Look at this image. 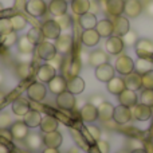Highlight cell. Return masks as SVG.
I'll return each instance as SVG.
<instances>
[{"label":"cell","mask_w":153,"mask_h":153,"mask_svg":"<svg viewBox=\"0 0 153 153\" xmlns=\"http://www.w3.org/2000/svg\"><path fill=\"white\" fill-rule=\"evenodd\" d=\"M3 78H4V76H3V74H1V73H0V85L3 83Z\"/></svg>","instance_id":"cell-57"},{"label":"cell","mask_w":153,"mask_h":153,"mask_svg":"<svg viewBox=\"0 0 153 153\" xmlns=\"http://www.w3.org/2000/svg\"><path fill=\"white\" fill-rule=\"evenodd\" d=\"M132 153H148V152H146L144 148H138V149H133Z\"/></svg>","instance_id":"cell-55"},{"label":"cell","mask_w":153,"mask_h":153,"mask_svg":"<svg viewBox=\"0 0 153 153\" xmlns=\"http://www.w3.org/2000/svg\"><path fill=\"white\" fill-rule=\"evenodd\" d=\"M47 95V89L42 82H32L27 87V97L32 102H42Z\"/></svg>","instance_id":"cell-1"},{"label":"cell","mask_w":153,"mask_h":153,"mask_svg":"<svg viewBox=\"0 0 153 153\" xmlns=\"http://www.w3.org/2000/svg\"><path fill=\"white\" fill-rule=\"evenodd\" d=\"M48 89L53 94L59 95L61 93L67 90V81L63 75H55L50 82H48Z\"/></svg>","instance_id":"cell-15"},{"label":"cell","mask_w":153,"mask_h":153,"mask_svg":"<svg viewBox=\"0 0 153 153\" xmlns=\"http://www.w3.org/2000/svg\"><path fill=\"white\" fill-rule=\"evenodd\" d=\"M11 110L15 116L19 117H24L27 113L30 111V102L23 97H18L15 101L12 102V106H11Z\"/></svg>","instance_id":"cell-18"},{"label":"cell","mask_w":153,"mask_h":153,"mask_svg":"<svg viewBox=\"0 0 153 153\" xmlns=\"http://www.w3.org/2000/svg\"><path fill=\"white\" fill-rule=\"evenodd\" d=\"M12 125V118H11L10 113L3 111L0 113V129H10Z\"/></svg>","instance_id":"cell-45"},{"label":"cell","mask_w":153,"mask_h":153,"mask_svg":"<svg viewBox=\"0 0 153 153\" xmlns=\"http://www.w3.org/2000/svg\"><path fill=\"white\" fill-rule=\"evenodd\" d=\"M42 153H59V151L55 148H46L42 151Z\"/></svg>","instance_id":"cell-53"},{"label":"cell","mask_w":153,"mask_h":153,"mask_svg":"<svg viewBox=\"0 0 153 153\" xmlns=\"http://www.w3.org/2000/svg\"><path fill=\"white\" fill-rule=\"evenodd\" d=\"M79 70H81V63H79L78 61H74L71 65H70V67H69V75H70V78L71 76H76L78 75V73H79Z\"/></svg>","instance_id":"cell-49"},{"label":"cell","mask_w":153,"mask_h":153,"mask_svg":"<svg viewBox=\"0 0 153 153\" xmlns=\"http://www.w3.org/2000/svg\"><path fill=\"white\" fill-rule=\"evenodd\" d=\"M98 20H97V16L94 15L93 12H86L83 15L79 16V26L82 27L83 30H91V28H95L97 26Z\"/></svg>","instance_id":"cell-33"},{"label":"cell","mask_w":153,"mask_h":153,"mask_svg":"<svg viewBox=\"0 0 153 153\" xmlns=\"http://www.w3.org/2000/svg\"><path fill=\"white\" fill-rule=\"evenodd\" d=\"M95 30L100 34L101 38H109L114 34V27H113V22L109 19H102L97 23Z\"/></svg>","instance_id":"cell-26"},{"label":"cell","mask_w":153,"mask_h":153,"mask_svg":"<svg viewBox=\"0 0 153 153\" xmlns=\"http://www.w3.org/2000/svg\"><path fill=\"white\" fill-rule=\"evenodd\" d=\"M54 45L61 55H67L73 48V36L69 34H61L58 39H55Z\"/></svg>","instance_id":"cell-8"},{"label":"cell","mask_w":153,"mask_h":153,"mask_svg":"<svg viewBox=\"0 0 153 153\" xmlns=\"http://www.w3.org/2000/svg\"><path fill=\"white\" fill-rule=\"evenodd\" d=\"M132 114L137 121H148L152 116V108L144 103H137L132 108Z\"/></svg>","instance_id":"cell-17"},{"label":"cell","mask_w":153,"mask_h":153,"mask_svg":"<svg viewBox=\"0 0 153 153\" xmlns=\"http://www.w3.org/2000/svg\"><path fill=\"white\" fill-rule=\"evenodd\" d=\"M55 20L62 30H67V28H70V26H71V18H70L67 13H65V15H62V16H56Z\"/></svg>","instance_id":"cell-46"},{"label":"cell","mask_w":153,"mask_h":153,"mask_svg":"<svg viewBox=\"0 0 153 153\" xmlns=\"http://www.w3.org/2000/svg\"><path fill=\"white\" fill-rule=\"evenodd\" d=\"M18 75L23 79H27L32 75V66L30 62H20L18 66Z\"/></svg>","instance_id":"cell-39"},{"label":"cell","mask_w":153,"mask_h":153,"mask_svg":"<svg viewBox=\"0 0 153 153\" xmlns=\"http://www.w3.org/2000/svg\"><path fill=\"white\" fill-rule=\"evenodd\" d=\"M86 130L89 132L90 137H91L94 141L101 140V129L98 126H95V125H89V126L86 128Z\"/></svg>","instance_id":"cell-48"},{"label":"cell","mask_w":153,"mask_h":153,"mask_svg":"<svg viewBox=\"0 0 153 153\" xmlns=\"http://www.w3.org/2000/svg\"><path fill=\"white\" fill-rule=\"evenodd\" d=\"M113 27H114V34L113 35H117V36H124L128 31L130 30V26H129V20L124 16H116L113 20Z\"/></svg>","instance_id":"cell-23"},{"label":"cell","mask_w":153,"mask_h":153,"mask_svg":"<svg viewBox=\"0 0 153 153\" xmlns=\"http://www.w3.org/2000/svg\"><path fill=\"white\" fill-rule=\"evenodd\" d=\"M75 103H76L75 95L73 93H70L69 90L56 95V105L62 110H73L75 108Z\"/></svg>","instance_id":"cell-6"},{"label":"cell","mask_w":153,"mask_h":153,"mask_svg":"<svg viewBox=\"0 0 153 153\" xmlns=\"http://www.w3.org/2000/svg\"><path fill=\"white\" fill-rule=\"evenodd\" d=\"M58 120L53 116H43L42 117V122H40V130L43 133H50V132H54V130L58 129Z\"/></svg>","instance_id":"cell-32"},{"label":"cell","mask_w":153,"mask_h":153,"mask_svg":"<svg viewBox=\"0 0 153 153\" xmlns=\"http://www.w3.org/2000/svg\"><path fill=\"white\" fill-rule=\"evenodd\" d=\"M5 101V94L3 91H0V103H3Z\"/></svg>","instance_id":"cell-56"},{"label":"cell","mask_w":153,"mask_h":153,"mask_svg":"<svg viewBox=\"0 0 153 153\" xmlns=\"http://www.w3.org/2000/svg\"><path fill=\"white\" fill-rule=\"evenodd\" d=\"M70 3H71L73 12L78 16L89 12L90 8H91V3H90V0H71Z\"/></svg>","instance_id":"cell-34"},{"label":"cell","mask_w":153,"mask_h":153,"mask_svg":"<svg viewBox=\"0 0 153 153\" xmlns=\"http://www.w3.org/2000/svg\"><path fill=\"white\" fill-rule=\"evenodd\" d=\"M109 62V55L103 50H94L89 54V65L91 67H98Z\"/></svg>","instance_id":"cell-24"},{"label":"cell","mask_w":153,"mask_h":153,"mask_svg":"<svg viewBox=\"0 0 153 153\" xmlns=\"http://www.w3.org/2000/svg\"><path fill=\"white\" fill-rule=\"evenodd\" d=\"M105 47H106L108 54H110V55H118V54L122 53L125 45H124V40H122L121 36L111 35V36H109L108 40H106Z\"/></svg>","instance_id":"cell-7"},{"label":"cell","mask_w":153,"mask_h":153,"mask_svg":"<svg viewBox=\"0 0 153 153\" xmlns=\"http://www.w3.org/2000/svg\"><path fill=\"white\" fill-rule=\"evenodd\" d=\"M143 87L144 89H153V69L143 74Z\"/></svg>","instance_id":"cell-47"},{"label":"cell","mask_w":153,"mask_h":153,"mask_svg":"<svg viewBox=\"0 0 153 153\" xmlns=\"http://www.w3.org/2000/svg\"><path fill=\"white\" fill-rule=\"evenodd\" d=\"M28 129L30 128L24 124V121H16L11 125L10 130L12 133V137L15 140H24V138L28 136Z\"/></svg>","instance_id":"cell-22"},{"label":"cell","mask_w":153,"mask_h":153,"mask_svg":"<svg viewBox=\"0 0 153 153\" xmlns=\"http://www.w3.org/2000/svg\"><path fill=\"white\" fill-rule=\"evenodd\" d=\"M106 89H108V91L110 94L120 95L126 89V86H125V81L122 78H113L106 83Z\"/></svg>","instance_id":"cell-30"},{"label":"cell","mask_w":153,"mask_h":153,"mask_svg":"<svg viewBox=\"0 0 153 153\" xmlns=\"http://www.w3.org/2000/svg\"><path fill=\"white\" fill-rule=\"evenodd\" d=\"M114 113V106L110 102H105L103 101L101 105H98V118L103 122H108L113 118Z\"/></svg>","instance_id":"cell-28"},{"label":"cell","mask_w":153,"mask_h":153,"mask_svg":"<svg viewBox=\"0 0 153 153\" xmlns=\"http://www.w3.org/2000/svg\"><path fill=\"white\" fill-rule=\"evenodd\" d=\"M143 4L140 0H125L124 13L128 18H138L143 13Z\"/></svg>","instance_id":"cell-12"},{"label":"cell","mask_w":153,"mask_h":153,"mask_svg":"<svg viewBox=\"0 0 153 153\" xmlns=\"http://www.w3.org/2000/svg\"><path fill=\"white\" fill-rule=\"evenodd\" d=\"M124 81H125L126 89H129V90L137 91V90L143 89V75L138 74L137 71H133V73H130V74L125 75Z\"/></svg>","instance_id":"cell-16"},{"label":"cell","mask_w":153,"mask_h":153,"mask_svg":"<svg viewBox=\"0 0 153 153\" xmlns=\"http://www.w3.org/2000/svg\"><path fill=\"white\" fill-rule=\"evenodd\" d=\"M1 8H3V5H1V4H0V10H1Z\"/></svg>","instance_id":"cell-58"},{"label":"cell","mask_w":153,"mask_h":153,"mask_svg":"<svg viewBox=\"0 0 153 153\" xmlns=\"http://www.w3.org/2000/svg\"><path fill=\"white\" fill-rule=\"evenodd\" d=\"M67 0H51L48 4V11L53 16H62L67 12Z\"/></svg>","instance_id":"cell-27"},{"label":"cell","mask_w":153,"mask_h":153,"mask_svg":"<svg viewBox=\"0 0 153 153\" xmlns=\"http://www.w3.org/2000/svg\"><path fill=\"white\" fill-rule=\"evenodd\" d=\"M133 114H132V109L126 108L124 105H118L114 108V113H113V120L120 125L128 124L132 120Z\"/></svg>","instance_id":"cell-10"},{"label":"cell","mask_w":153,"mask_h":153,"mask_svg":"<svg viewBox=\"0 0 153 153\" xmlns=\"http://www.w3.org/2000/svg\"><path fill=\"white\" fill-rule=\"evenodd\" d=\"M0 43H1L4 47H11L15 43H18V35H16V31H12L10 34H4L0 36Z\"/></svg>","instance_id":"cell-40"},{"label":"cell","mask_w":153,"mask_h":153,"mask_svg":"<svg viewBox=\"0 0 153 153\" xmlns=\"http://www.w3.org/2000/svg\"><path fill=\"white\" fill-rule=\"evenodd\" d=\"M145 12L148 13L151 18H153V0L152 1H149L148 4H146V7H145Z\"/></svg>","instance_id":"cell-52"},{"label":"cell","mask_w":153,"mask_h":153,"mask_svg":"<svg viewBox=\"0 0 153 153\" xmlns=\"http://www.w3.org/2000/svg\"><path fill=\"white\" fill-rule=\"evenodd\" d=\"M27 146L32 151H38L43 144V137L39 133H28V136L26 137Z\"/></svg>","instance_id":"cell-36"},{"label":"cell","mask_w":153,"mask_h":153,"mask_svg":"<svg viewBox=\"0 0 153 153\" xmlns=\"http://www.w3.org/2000/svg\"><path fill=\"white\" fill-rule=\"evenodd\" d=\"M63 137L58 130H54L50 133H43V145H46V148H55L58 149L62 145Z\"/></svg>","instance_id":"cell-14"},{"label":"cell","mask_w":153,"mask_h":153,"mask_svg":"<svg viewBox=\"0 0 153 153\" xmlns=\"http://www.w3.org/2000/svg\"><path fill=\"white\" fill-rule=\"evenodd\" d=\"M67 90H69L70 93H73L74 95L81 94L85 90V81L79 75L71 76V78L67 81Z\"/></svg>","instance_id":"cell-31"},{"label":"cell","mask_w":153,"mask_h":153,"mask_svg":"<svg viewBox=\"0 0 153 153\" xmlns=\"http://www.w3.org/2000/svg\"><path fill=\"white\" fill-rule=\"evenodd\" d=\"M81 118H82V121L87 122V124H91V122L97 121L98 120V108L90 102L83 105L81 109Z\"/></svg>","instance_id":"cell-13"},{"label":"cell","mask_w":153,"mask_h":153,"mask_svg":"<svg viewBox=\"0 0 153 153\" xmlns=\"http://www.w3.org/2000/svg\"><path fill=\"white\" fill-rule=\"evenodd\" d=\"M48 10V5L46 4L45 0H27L26 3V11L34 18L43 16Z\"/></svg>","instance_id":"cell-3"},{"label":"cell","mask_w":153,"mask_h":153,"mask_svg":"<svg viewBox=\"0 0 153 153\" xmlns=\"http://www.w3.org/2000/svg\"><path fill=\"white\" fill-rule=\"evenodd\" d=\"M27 38H28L30 42L34 46L40 45V43L45 42V39H46L45 35H43L42 28H39V27H32V28L27 32Z\"/></svg>","instance_id":"cell-35"},{"label":"cell","mask_w":153,"mask_h":153,"mask_svg":"<svg viewBox=\"0 0 153 153\" xmlns=\"http://www.w3.org/2000/svg\"><path fill=\"white\" fill-rule=\"evenodd\" d=\"M125 0H106V11L113 18L121 16L124 13Z\"/></svg>","instance_id":"cell-25"},{"label":"cell","mask_w":153,"mask_h":153,"mask_svg":"<svg viewBox=\"0 0 153 153\" xmlns=\"http://www.w3.org/2000/svg\"><path fill=\"white\" fill-rule=\"evenodd\" d=\"M114 74H116V69H114V66H111L109 62L95 67V78L101 82L108 83L110 79L114 78Z\"/></svg>","instance_id":"cell-9"},{"label":"cell","mask_w":153,"mask_h":153,"mask_svg":"<svg viewBox=\"0 0 153 153\" xmlns=\"http://www.w3.org/2000/svg\"><path fill=\"white\" fill-rule=\"evenodd\" d=\"M23 121L28 128H38L40 126V122H42V114L38 110L30 109L28 113L23 117Z\"/></svg>","instance_id":"cell-29"},{"label":"cell","mask_w":153,"mask_h":153,"mask_svg":"<svg viewBox=\"0 0 153 153\" xmlns=\"http://www.w3.org/2000/svg\"><path fill=\"white\" fill-rule=\"evenodd\" d=\"M55 75H56V69L54 66H51L50 63L40 65L36 71V78L42 83H48Z\"/></svg>","instance_id":"cell-11"},{"label":"cell","mask_w":153,"mask_h":153,"mask_svg":"<svg viewBox=\"0 0 153 153\" xmlns=\"http://www.w3.org/2000/svg\"><path fill=\"white\" fill-rule=\"evenodd\" d=\"M100 39H101V36L95 28L83 30V32L81 35V40L86 47H94V46H97L100 43Z\"/></svg>","instance_id":"cell-20"},{"label":"cell","mask_w":153,"mask_h":153,"mask_svg":"<svg viewBox=\"0 0 153 153\" xmlns=\"http://www.w3.org/2000/svg\"><path fill=\"white\" fill-rule=\"evenodd\" d=\"M114 69H116L117 73H120L121 75H128L130 73L134 71V62L130 56L125 55H120L118 58L116 59V63H114Z\"/></svg>","instance_id":"cell-2"},{"label":"cell","mask_w":153,"mask_h":153,"mask_svg":"<svg viewBox=\"0 0 153 153\" xmlns=\"http://www.w3.org/2000/svg\"><path fill=\"white\" fill-rule=\"evenodd\" d=\"M10 19H11V23H12L13 31H22L27 26V20L22 15H15Z\"/></svg>","instance_id":"cell-41"},{"label":"cell","mask_w":153,"mask_h":153,"mask_svg":"<svg viewBox=\"0 0 153 153\" xmlns=\"http://www.w3.org/2000/svg\"><path fill=\"white\" fill-rule=\"evenodd\" d=\"M12 31H13V27H12V23H11V19L8 18L0 19V35L10 34Z\"/></svg>","instance_id":"cell-43"},{"label":"cell","mask_w":153,"mask_h":153,"mask_svg":"<svg viewBox=\"0 0 153 153\" xmlns=\"http://www.w3.org/2000/svg\"><path fill=\"white\" fill-rule=\"evenodd\" d=\"M141 103L153 106V89H144L141 93Z\"/></svg>","instance_id":"cell-44"},{"label":"cell","mask_w":153,"mask_h":153,"mask_svg":"<svg viewBox=\"0 0 153 153\" xmlns=\"http://www.w3.org/2000/svg\"><path fill=\"white\" fill-rule=\"evenodd\" d=\"M0 153H10V149L1 143H0Z\"/></svg>","instance_id":"cell-54"},{"label":"cell","mask_w":153,"mask_h":153,"mask_svg":"<svg viewBox=\"0 0 153 153\" xmlns=\"http://www.w3.org/2000/svg\"><path fill=\"white\" fill-rule=\"evenodd\" d=\"M152 67H153V63L148 58H138L134 62V71H137L141 75L148 73L149 70H152Z\"/></svg>","instance_id":"cell-37"},{"label":"cell","mask_w":153,"mask_h":153,"mask_svg":"<svg viewBox=\"0 0 153 153\" xmlns=\"http://www.w3.org/2000/svg\"><path fill=\"white\" fill-rule=\"evenodd\" d=\"M42 31L43 35H45L46 39H58L59 35L62 32V28L59 27V24L56 23V20L54 19H50V20H46L45 23L42 24Z\"/></svg>","instance_id":"cell-5"},{"label":"cell","mask_w":153,"mask_h":153,"mask_svg":"<svg viewBox=\"0 0 153 153\" xmlns=\"http://www.w3.org/2000/svg\"><path fill=\"white\" fill-rule=\"evenodd\" d=\"M18 50L20 54L24 55H30V54L34 51V45L30 42V39L26 36H22L20 39H18Z\"/></svg>","instance_id":"cell-38"},{"label":"cell","mask_w":153,"mask_h":153,"mask_svg":"<svg viewBox=\"0 0 153 153\" xmlns=\"http://www.w3.org/2000/svg\"><path fill=\"white\" fill-rule=\"evenodd\" d=\"M136 54L140 58H148L153 54V42L149 39H138L136 43Z\"/></svg>","instance_id":"cell-21"},{"label":"cell","mask_w":153,"mask_h":153,"mask_svg":"<svg viewBox=\"0 0 153 153\" xmlns=\"http://www.w3.org/2000/svg\"><path fill=\"white\" fill-rule=\"evenodd\" d=\"M36 54H38V56H39L40 59L50 62L51 59H54L56 56L58 51H56L55 45H54V43L46 42L45 40V42H42L40 45L36 46Z\"/></svg>","instance_id":"cell-4"},{"label":"cell","mask_w":153,"mask_h":153,"mask_svg":"<svg viewBox=\"0 0 153 153\" xmlns=\"http://www.w3.org/2000/svg\"><path fill=\"white\" fill-rule=\"evenodd\" d=\"M122 40H124V45L125 46H136V43L138 42V35L136 31H133V30H129V31L126 32V34L122 36Z\"/></svg>","instance_id":"cell-42"},{"label":"cell","mask_w":153,"mask_h":153,"mask_svg":"<svg viewBox=\"0 0 153 153\" xmlns=\"http://www.w3.org/2000/svg\"><path fill=\"white\" fill-rule=\"evenodd\" d=\"M118 101H120V105H124L126 108L132 109L133 106H136L138 103V97L136 94V91L129 89H125L121 94L118 95Z\"/></svg>","instance_id":"cell-19"},{"label":"cell","mask_w":153,"mask_h":153,"mask_svg":"<svg viewBox=\"0 0 153 153\" xmlns=\"http://www.w3.org/2000/svg\"><path fill=\"white\" fill-rule=\"evenodd\" d=\"M97 148L101 153H109V151H110V145H109V143L108 141H103V140L97 141Z\"/></svg>","instance_id":"cell-50"},{"label":"cell","mask_w":153,"mask_h":153,"mask_svg":"<svg viewBox=\"0 0 153 153\" xmlns=\"http://www.w3.org/2000/svg\"><path fill=\"white\" fill-rule=\"evenodd\" d=\"M0 138L1 140H5V141H12V133H11L10 129H0Z\"/></svg>","instance_id":"cell-51"}]
</instances>
